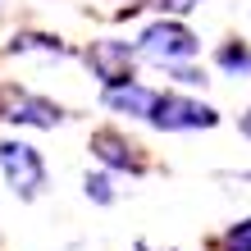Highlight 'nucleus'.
<instances>
[{
    "instance_id": "f257e3e1",
    "label": "nucleus",
    "mask_w": 251,
    "mask_h": 251,
    "mask_svg": "<svg viewBox=\"0 0 251 251\" xmlns=\"http://www.w3.org/2000/svg\"><path fill=\"white\" fill-rule=\"evenodd\" d=\"M0 169H5L14 197H23V201H37L41 187H46V165H41L37 146H27V142H0Z\"/></svg>"
},
{
    "instance_id": "f03ea898",
    "label": "nucleus",
    "mask_w": 251,
    "mask_h": 251,
    "mask_svg": "<svg viewBox=\"0 0 251 251\" xmlns=\"http://www.w3.org/2000/svg\"><path fill=\"white\" fill-rule=\"evenodd\" d=\"M151 124L160 132H192V128H215L219 114L201 100H187V96H174V92H160L155 96V110H151Z\"/></svg>"
},
{
    "instance_id": "7ed1b4c3",
    "label": "nucleus",
    "mask_w": 251,
    "mask_h": 251,
    "mask_svg": "<svg viewBox=\"0 0 251 251\" xmlns=\"http://www.w3.org/2000/svg\"><path fill=\"white\" fill-rule=\"evenodd\" d=\"M87 64H92V73L105 82V92H110V87H128L132 82V64H137V50H132L128 41L100 37V41L87 46Z\"/></svg>"
},
{
    "instance_id": "20e7f679",
    "label": "nucleus",
    "mask_w": 251,
    "mask_h": 251,
    "mask_svg": "<svg viewBox=\"0 0 251 251\" xmlns=\"http://www.w3.org/2000/svg\"><path fill=\"white\" fill-rule=\"evenodd\" d=\"M137 50L151 55V60H160V64H178V60H192V55H197V37H192L183 23H169L165 19V23H151L142 32Z\"/></svg>"
},
{
    "instance_id": "39448f33",
    "label": "nucleus",
    "mask_w": 251,
    "mask_h": 251,
    "mask_svg": "<svg viewBox=\"0 0 251 251\" xmlns=\"http://www.w3.org/2000/svg\"><path fill=\"white\" fill-rule=\"evenodd\" d=\"M0 119H9V124H27V128H55V124L64 119V110H60V105H50L46 96L23 92V87H5V92H0Z\"/></svg>"
},
{
    "instance_id": "423d86ee",
    "label": "nucleus",
    "mask_w": 251,
    "mask_h": 251,
    "mask_svg": "<svg viewBox=\"0 0 251 251\" xmlns=\"http://www.w3.org/2000/svg\"><path fill=\"white\" fill-rule=\"evenodd\" d=\"M92 155L100 160L105 169H128V174H142L146 169V160H142V151L132 146L124 132H114V128H100V132H92Z\"/></svg>"
},
{
    "instance_id": "0eeeda50",
    "label": "nucleus",
    "mask_w": 251,
    "mask_h": 251,
    "mask_svg": "<svg viewBox=\"0 0 251 251\" xmlns=\"http://www.w3.org/2000/svg\"><path fill=\"white\" fill-rule=\"evenodd\" d=\"M155 96H160V92H151V87L128 82V87H110V92H105V105H110V110H124V114H137V119H151Z\"/></svg>"
},
{
    "instance_id": "6e6552de",
    "label": "nucleus",
    "mask_w": 251,
    "mask_h": 251,
    "mask_svg": "<svg viewBox=\"0 0 251 251\" xmlns=\"http://www.w3.org/2000/svg\"><path fill=\"white\" fill-rule=\"evenodd\" d=\"M9 50L14 55H27V50H46V55H69V46L60 37H50V32H19L9 41Z\"/></svg>"
},
{
    "instance_id": "1a4fd4ad",
    "label": "nucleus",
    "mask_w": 251,
    "mask_h": 251,
    "mask_svg": "<svg viewBox=\"0 0 251 251\" xmlns=\"http://www.w3.org/2000/svg\"><path fill=\"white\" fill-rule=\"evenodd\" d=\"M215 60H219V69H228V73H251V50L242 46V41H238V46H233V41L219 46Z\"/></svg>"
},
{
    "instance_id": "9d476101",
    "label": "nucleus",
    "mask_w": 251,
    "mask_h": 251,
    "mask_svg": "<svg viewBox=\"0 0 251 251\" xmlns=\"http://www.w3.org/2000/svg\"><path fill=\"white\" fill-rule=\"evenodd\" d=\"M219 247L224 251H251V219H242V224H233L224 238H219Z\"/></svg>"
},
{
    "instance_id": "9b49d317",
    "label": "nucleus",
    "mask_w": 251,
    "mask_h": 251,
    "mask_svg": "<svg viewBox=\"0 0 251 251\" xmlns=\"http://www.w3.org/2000/svg\"><path fill=\"white\" fill-rule=\"evenodd\" d=\"M87 197H92V201H100V205H110V201H114L110 174H87Z\"/></svg>"
},
{
    "instance_id": "f8f14e48",
    "label": "nucleus",
    "mask_w": 251,
    "mask_h": 251,
    "mask_svg": "<svg viewBox=\"0 0 251 251\" xmlns=\"http://www.w3.org/2000/svg\"><path fill=\"white\" fill-rule=\"evenodd\" d=\"M197 5H201V0H160V9H169V14H187Z\"/></svg>"
},
{
    "instance_id": "ddd939ff",
    "label": "nucleus",
    "mask_w": 251,
    "mask_h": 251,
    "mask_svg": "<svg viewBox=\"0 0 251 251\" xmlns=\"http://www.w3.org/2000/svg\"><path fill=\"white\" fill-rule=\"evenodd\" d=\"M174 78H178V82H187V87H201V82H205L197 69H174Z\"/></svg>"
},
{
    "instance_id": "4468645a",
    "label": "nucleus",
    "mask_w": 251,
    "mask_h": 251,
    "mask_svg": "<svg viewBox=\"0 0 251 251\" xmlns=\"http://www.w3.org/2000/svg\"><path fill=\"white\" fill-rule=\"evenodd\" d=\"M242 132H247V137H251V110L242 114Z\"/></svg>"
},
{
    "instance_id": "2eb2a0df",
    "label": "nucleus",
    "mask_w": 251,
    "mask_h": 251,
    "mask_svg": "<svg viewBox=\"0 0 251 251\" xmlns=\"http://www.w3.org/2000/svg\"><path fill=\"white\" fill-rule=\"evenodd\" d=\"M132 5H137V9H142V0H132Z\"/></svg>"
}]
</instances>
